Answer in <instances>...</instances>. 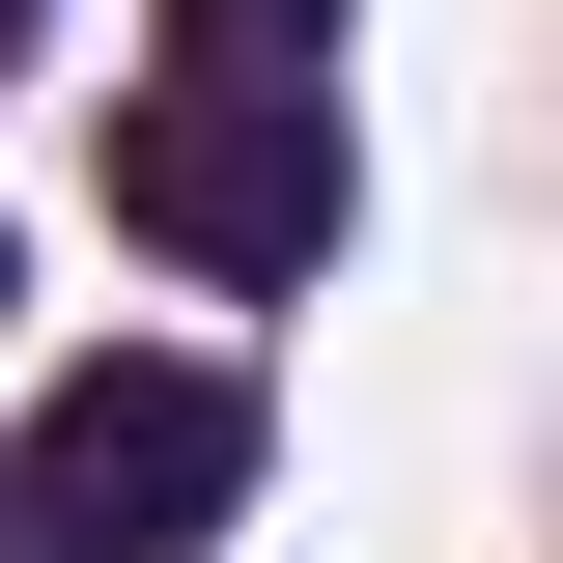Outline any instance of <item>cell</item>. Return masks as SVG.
Returning a JSON list of instances; mask_svg holds the SVG:
<instances>
[{
	"mask_svg": "<svg viewBox=\"0 0 563 563\" xmlns=\"http://www.w3.org/2000/svg\"><path fill=\"white\" fill-rule=\"evenodd\" d=\"M113 225L198 254V282H310L339 254V85L310 57H169L113 113Z\"/></svg>",
	"mask_w": 563,
	"mask_h": 563,
	"instance_id": "6da1fadb",
	"label": "cell"
},
{
	"mask_svg": "<svg viewBox=\"0 0 563 563\" xmlns=\"http://www.w3.org/2000/svg\"><path fill=\"white\" fill-rule=\"evenodd\" d=\"M225 507H254V395L198 339H141V366H57L29 479H0V563H198Z\"/></svg>",
	"mask_w": 563,
	"mask_h": 563,
	"instance_id": "7a4b0ae2",
	"label": "cell"
},
{
	"mask_svg": "<svg viewBox=\"0 0 563 563\" xmlns=\"http://www.w3.org/2000/svg\"><path fill=\"white\" fill-rule=\"evenodd\" d=\"M198 57H339V0H198Z\"/></svg>",
	"mask_w": 563,
	"mask_h": 563,
	"instance_id": "3957f363",
	"label": "cell"
},
{
	"mask_svg": "<svg viewBox=\"0 0 563 563\" xmlns=\"http://www.w3.org/2000/svg\"><path fill=\"white\" fill-rule=\"evenodd\" d=\"M0 29H29V0H0Z\"/></svg>",
	"mask_w": 563,
	"mask_h": 563,
	"instance_id": "277c9868",
	"label": "cell"
}]
</instances>
